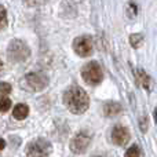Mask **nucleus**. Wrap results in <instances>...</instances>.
Here are the masks:
<instances>
[{"label": "nucleus", "mask_w": 157, "mask_h": 157, "mask_svg": "<svg viewBox=\"0 0 157 157\" xmlns=\"http://www.w3.org/2000/svg\"><path fill=\"white\" fill-rule=\"evenodd\" d=\"M142 41H144V37H142V35H139V33H135V35H131L130 36V44L134 47V48L141 47Z\"/></svg>", "instance_id": "13"}, {"label": "nucleus", "mask_w": 157, "mask_h": 157, "mask_svg": "<svg viewBox=\"0 0 157 157\" xmlns=\"http://www.w3.org/2000/svg\"><path fill=\"white\" fill-rule=\"evenodd\" d=\"M4 147H6V142H4V139L0 138V150H3Z\"/></svg>", "instance_id": "18"}, {"label": "nucleus", "mask_w": 157, "mask_h": 157, "mask_svg": "<svg viewBox=\"0 0 157 157\" xmlns=\"http://www.w3.org/2000/svg\"><path fill=\"white\" fill-rule=\"evenodd\" d=\"M130 139V131L124 127V125H114V128L112 130V141L114 145L123 146L125 145Z\"/></svg>", "instance_id": "8"}, {"label": "nucleus", "mask_w": 157, "mask_h": 157, "mask_svg": "<svg viewBox=\"0 0 157 157\" xmlns=\"http://www.w3.org/2000/svg\"><path fill=\"white\" fill-rule=\"evenodd\" d=\"M63 103L75 114H81L88 109L90 106V98L87 92L81 87L72 86L63 94Z\"/></svg>", "instance_id": "1"}, {"label": "nucleus", "mask_w": 157, "mask_h": 157, "mask_svg": "<svg viewBox=\"0 0 157 157\" xmlns=\"http://www.w3.org/2000/svg\"><path fill=\"white\" fill-rule=\"evenodd\" d=\"M3 68V62H2V59H0V69Z\"/></svg>", "instance_id": "20"}, {"label": "nucleus", "mask_w": 157, "mask_h": 157, "mask_svg": "<svg viewBox=\"0 0 157 157\" xmlns=\"http://www.w3.org/2000/svg\"><path fill=\"white\" fill-rule=\"evenodd\" d=\"M11 108V99L7 95H0V112H7Z\"/></svg>", "instance_id": "12"}, {"label": "nucleus", "mask_w": 157, "mask_h": 157, "mask_svg": "<svg viewBox=\"0 0 157 157\" xmlns=\"http://www.w3.org/2000/svg\"><path fill=\"white\" fill-rule=\"evenodd\" d=\"M98 157H103V156H98Z\"/></svg>", "instance_id": "21"}, {"label": "nucleus", "mask_w": 157, "mask_h": 157, "mask_svg": "<svg viewBox=\"0 0 157 157\" xmlns=\"http://www.w3.org/2000/svg\"><path fill=\"white\" fill-rule=\"evenodd\" d=\"M11 92V84L10 83H0V94L7 95Z\"/></svg>", "instance_id": "16"}, {"label": "nucleus", "mask_w": 157, "mask_h": 157, "mask_svg": "<svg viewBox=\"0 0 157 157\" xmlns=\"http://www.w3.org/2000/svg\"><path fill=\"white\" fill-rule=\"evenodd\" d=\"M73 50L80 57H90L94 51V43L90 36H78L73 41Z\"/></svg>", "instance_id": "7"}, {"label": "nucleus", "mask_w": 157, "mask_h": 157, "mask_svg": "<svg viewBox=\"0 0 157 157\" xmlns=\"http://www.w3.org/2000/svg\"><path fill=\"white\" fill-rule=\"evenodd\" d=\"M51 153V144L44 138H37L26 146L28 157H48Z\"/></svg>", "instance_id": "3"}, {"label": "nucleus", "mask_w": 157, "mask_h": 157, "mask_svg": "<svg viewBox=\"0 0 157 157\" xmlns=\"http://www.w3.org/2000/svg\"><path fill=\"white\" fill-rule=\"evenodd\" d=\"M153 116H155V120H156V123H157V108L155 109V114H153Z\"/></svg>", "instance_id": "19"}, {"label": "nucleus", "mask_w": 157, "mask_h": 157, "mask_svg": "<svg viewBox=\"0 0 157 157\" xmlns=\"http://www.w3.org/2000/svg\"><path fill=\"white\" fill-rule=\"evenodd\" d=\"M120 112H121V106H120V103H117V102H108V103H105V106H103V113H105V116H108V117L117 116Z\"/></svg>", "instance_id": "9"}, {"label": "nucleus", "mask_w": 157, "mask_h": 157, "mask_svg": "<svg viewBox=\"0 0 157 157\" xmlns=\"http://www.w3.org/2000/svg\"><path fill=\"white\" fill-rule=\"evenodd\" d=\"M136 77H138V81L139 84H141L142 87H145L146 90L150 88V77L147 76V73L144 71V69H138V71L135 72Z\"/></svg>", "instance_id": "11"}, {"label": "nucleus", "mask_w": 157, "mask_h": 157, "mask_svg": "<svg viewBox=\"0 0 157 157\" xmlns=\"http://www.w3.org/2000/svg\"><path fill=\"white\" fill-rule=\"evenodd\" d=\"M81 76H83V80L86 81L90 86H97L102 81L103 78V72L102 68L99 66V63L95 62V61H91V62L86 63L81 69Z\"/></svg>", "instance_id": "2"}, {"label": "nucleus", "mask_w": 157, "mask_h": 157, "mask_svg": "<svg viewBox=\"0 0 157 157\" xmlns=\"http://www.w3.org/2000/svg\"><path fill=\"white\" fill-rule=\"evenodd\" d=\"M7 25V13H6V8L0 4V29Z\"/></svg>", "instance_id": "14"}, {"label": "nucleus", "mask_w": 157, "mask_h": 157, "mask_svg": "<svg viewBox=\"0 0 157 157\" xmlns=\"http://www.w3.org/2000/svg\"><path fill=\"white\" fill-rule=\"evenodd\" d=\"M26 4H29L30 7H33V6H39L40 3H43L44 0H24Z\"/></svg>", "instance_id": "17"}, {"label": "nucleus", "mask_w": 157, "mask_h": 157, "mask_svg": "<svg viewBox=\"0 0 157 157\" xmlns=\"http://www.w3.org/2000/svg\"><path fill=\"white\" fill-rule=\"evenodd\" d=\"M48 84V78L40 72H30L24 78V87L30 91H41Z\"/></svg>", "instance_id": "4"}, {"label": "nucleus", "mask_w": 157, "mask_h": 157, "mask_svg": "<svg viewBox=\"0 0 157 157\" xmlns=\"http://www.w3.org/2000/svg\"><path fill=\"white\" fill-rule=\"evenodd\" d=\"M90 144H91V136L86 131H80L72 138L71 141V150L76 155H81L88 149Z\"/></svg>", "instance_id": "6"}, {"label": "nucleus", "mask_w": 157, "mask_h": 157, "mask_svg": "<svg viewBox=\"0 0 157 157\" xmlns=\"http://www.w3.org/2000/svg\"><path fill=\"white\" fill-rule=\"evenodd\" d=\"M8 57L14 62H22L29 57V47L22 40H14L8 47Z\"/></svg>", "instance_id": "5"}, {"label": "nucleus", "mask_w": 157, "mask_h": 157, "mask_svg": "<svg viewBox=\"0 0 157 157\" xmlns=\"http://www.w3.org/2000/svg\"><path fill=\"white\" fill-rule=\"evenodd\" d=\"M125 157H141V153H139L138 146H136V145H132V146L125 152Z\"/></svg>", "instance_id": "15"}, {"label": "nucleus", "mask_w": 157, "mask_h": 157, "mask_svg": "<svg viewBox=\"0 0 157 157\" xmlns=\"http://www.w3.org/2000/svg\"><path fill=\"white\" fill-rule=\"evenodd\" d=\"M28 114H29V108H28V105H25V103H18L13 110V116L15 117L17 120L26 119Z\"/></svg>", "instance_id": "10"}]
</instances>
